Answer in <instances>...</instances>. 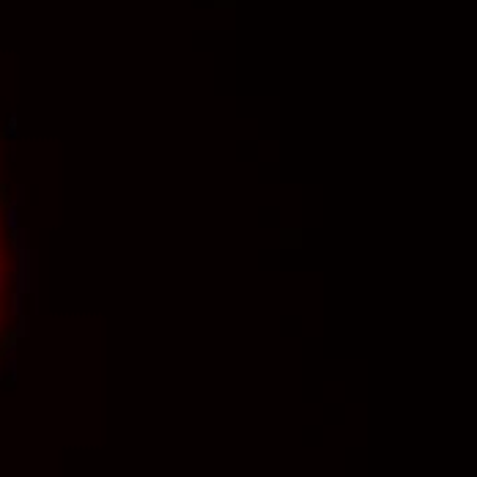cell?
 I'll return each mask as SVG.
<instances>
[{
    "instance_id": "6da1fadb",
    "label": "cell",
    "mask_w": 477,
    "mask_h": 477,
    "mask_svg": "<svg viewBox=\"0 0 477 477\" xmlns=\"http://www.w3.org/2000/svg\"><path fill=\"white\" fill-rule=\"evenodd\" d=\"M6 219H9L11 233L19 231V211H17V203H11V206H9V211H6Z\"/></svg>"
}]
</instances>
